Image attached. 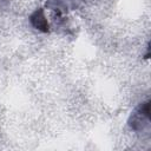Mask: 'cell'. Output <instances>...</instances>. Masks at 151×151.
I'll list each match as a JSON object with an SVG mask.
<instances>
[{"mask_svg": "<svg viewBox=\"0 0 151 151\" xmlns=\"http://www.w3.org/2000/svg\"><path fill=\"white\" fill-rule=\"evenodd\" d=\"M31 24L34 28H37L40 32H47L50 29V24H48L47 17L45 15V12L42 9L35 11L31 15Z\"/></svg>", "mask_w": 151, "mask_h": 151, "instance_id": "6da1fadb", "label": "cell"}]
</instances>
